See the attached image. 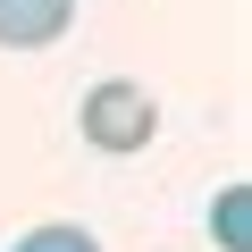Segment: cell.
Masks as SVG:
<instances>
[{
	"label": "cell",
	"instance_id": "obj_1",
	"mask_svg": "<svg viewBox=\"0 0 252 252\" xmlns=\"http://www.w3.org/2000/svg\"><path fill=\"white\" fill-rule=\"evenodd\" d=\"M152 135H160V101H152L143 84H126V76H101V84L84 93V143H93V152L126 160V152H143Z\"/></svg>",
	"mask_w": 252,
	"mask_h": 252
},
{
	"label": "cell",
	"instance_id": "obj_2",
	"mask_svg": "<svg viewBox=\"0 0 252 252\" xmlns=\"http://www.w3.org/2000/svg\"><path fill=\"white\" fill-rule=\"evenodd\" d=\"M67 17H76V0H0V42L9 51H42V42L67 34Z\"/></svg>",
	"mask_w": 252,
	"mask_h": 252
},
{
	"label": "cell",
	"instance_id": "obj_3",
	"mask_svg": "<svg viewBox=\"0 0 252 252\" xmlns=\"http://www.w3.org/2000/svg\"><path fill=\"white\" fill-rule=\"evenodd\" d=\"M210 227H219V244H227V252H252V193H244V185H219Z\"/></svg>",
	"mask_w": 252,
	"mask_h": 252
},
{
	"label": "cell",
	"instance_id": "obj_4",
	"mask_svg": "<svg viewBox=\"0 0 252 252\" xmlns=\"http://www.w3.org/2000/svg\"><path fill=\"white\" fill-rule=\"evenodd\" d=\"M9 252H101V244H93V227L51 219V227H34V235H26V244H9Z\"/></svg>",
	"mask_w": 252,
	"mask_h": 252
}]
</instances>
